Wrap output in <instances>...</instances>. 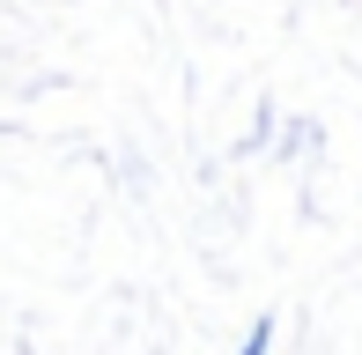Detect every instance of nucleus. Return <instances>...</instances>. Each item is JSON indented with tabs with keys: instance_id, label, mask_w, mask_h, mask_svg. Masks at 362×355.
<instances>
[{
	"instance_id": "nucleus-1",
	"label": "nucleus",
	"mask_w": 362,
	"mask_h": 355,
	"mask_svg": "<svg viewBox=\"0 0 362 355\" xmlns=\"http://www.w3.org/2000/svg\"><path fill=\"white\" fill-rule=\"evenodd\" d=\"M267 341H274V318H259V326H252V341H244L237 355H267Z\"/></svg>"
}]
</instances>
